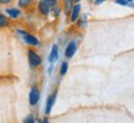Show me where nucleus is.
<instances>
[{
	"label": "nucleus",
	"instance_id": "obj_1",
	"mask_svg": "<svg viewBox=\"0 0 134 123\" xmlns=\"http://www.w3.org/2000/svg\"><path fill=\"white\" fill-rule=\"evenodd\" d=\"M18 33L21 35V38L24 40V42L29 46H32V47H37L40 45V40H38L36 36H34L32 34H29L27 31H24V30H20L18 29Z\"/></svg>",
	"mask_w": 134,
	"mask_h": 123
},
{
	"label": "nucleus",
	"instance_id": "obj_2",
	"mask_svg": "<svg viewBox=\"0 0 134 123\" xmlns=\"http://www.w3.org/2000/svg\"><path fill=\"white\" fill-rule=\"evenodd\" d=\"M27 60H29V65L31 68H37L41 66L42 63V58L36 51H34L32 49L27 50Z\"/></svg>",
	"mask_w": 134,
	"mask_h": 123
},
{
	"label": "nucleus",
	"instance_id": "obj_3",
	"mask_svg": "<svg viewBox=\"0 0 134 123\" xmlns=\"http://www.w3.org/2000/svg\"><path fill=\"white\" fill-rule=\"evenodd\" d=\"M40 90H38L37 86H32L31 90H30V93H29V103L30 106H36L40 101Z\"/></svg>",
	"mask_w": 134,
	"mask_h": 123
},
{
	"label": "nucleus",
	"instance_id": "obj_4",
	"mask_svg": "<svg viewBox=\"0 0 134 123\" xmlns=\"http://www.w3.org/2000/svg\"><path fill=\"white\" fill-rule=\"evenodd\" d=\"M76 52H77V42L75 40H72V41H70V42L67 44L63 55H65V57H66L67 60H70V58H72V57L75 56Z\"/></svg>",
	"mask_w": 134,
	"mask_h": 123
},
{
	"label": "nucleus",
	"instance_id": "obj_5",
	"mask_svg": "<svg viewBox=\"0 0 134 123\" xmlns=\"http://www.w3.org/2000/svg\"><path fill=\"white\" fill-rule=\"evenodd\" d=\"M80 15H81V5H80V3H76V4L73 5V8L71 9L70 14H68V16H70V23H71V24L76 23L77 20H78V18H80Z\"/></svg>",
	"mask_w": 134,
	"mask_h": 123
},
{
	"label": "nucleus",
	"instance_id": "obj_6",
	"mask_svg": "<svg viewBox=\"0 0 134 123\" xmlns=\"http://www.w3.org/2000/svg\"><path fill=\"white\" fill-rule=\"evenodd\" d=\"M37 11H38V14L42 15V16H48V15H50V11H51V6H50L46 1L40 0L37 4Z\"/></svg>",
	"mask_w": 134,
	"mask_h": 123
},
{
	"label": "nucleus",
	"instance_id": "obj_7",
	"mask_svg": "<svg viewBox=\"0 0 134 123\" xmlns=\"http://www.w3.org/2000/svg\"><path fill=\"white\" fill-rule=\"evenodd\" d=\"M55 102H56V92L52 93V95H50L47 97V99H46V104H45V116H48V114L51 113Z\"/></svg>",
	"mask_w": 134,
	"mask_h": 123
},
{
	"label": "nucleus",
	"instance_id": "obj_8",
	"mask_svg": "<svg viewBox=\"0 0 134 123\" xmlns=\"http://www.w3.org/2000/svg\"><path fill=\"white\" fill-rule=\"evenodd\" d=\"M5 14L10 19H19L21 16V11L19 8H8V9H5Z\"/></svg>",
	"mask_w": 134,
	"mask_h": 123
},
{
	"label": "nucleus",
	"instance_id": "obj_9",
	"mask_svg": "<svg viewBox=\"0 0 134 123\" xmlns=\"http://www.w3.org/2000/svg\"><path fill=\"white\" fill-rule=\"evenodd\" d=\"M57 60H58V45H53L51 51H50V55H48V62L53 63Z\"/></svg>",
	"mask_w": 134,
	"mask_h": 123
},
{
	"label": "nucleus",
	"instance_id": "obj_10",
	"mask_svg": "<svg viewBox=\"0 0 134 123\" xmlns=\"http://www.w3.org/2000/svg\"><path fill=\"white\" fill-rule=\"evenodd\" d=\"M73 5H75V1H73V0H62V11L66 15H68L70 11H71V9L73 8Z\"/></svg>",
	"mask_w": 134,
	"mask_h": 123
},
{
	"label": "nucleus",
	"instance_id": "obj_11",
	"mask_svg": "<svg viewBox=\"0 0 134 123\" xmlns=\"http://www.w3.org/2000/svg\"><path fill=\"white\" fill-rule=\"evenodd\" d=\"M68 67H70V63L68 61H62L61 62V66H60V76H66V73L68 72Z\"/></svg>",
	"mask_w": 134,
	"mask_h": 123
},
{
	"label": "nucleus",
	"instance_id": "obj_12",
	"mask_svg": "<svg viewBox=\"0 0 134 123\" xmlns=\"http://www.w3.org/2000/svg\"><path fill=\"white\" fill-rule=\"evenodd\" d=\"M9 24H10L9 18H8L6 15H4V14H1V13H0V29L8 28Z\"/></svg>",
	"mask_w": 134,
	"mask_h": 123
},
{
	"label": "nucleus",
	"instance_id": "obj_13",
	"mask_svg": "<svg viewBox=\"0 0 134 123\" xmlns=\"http://www.w3.org/2000/svg\"><path fill=\"white\" fill-rule=\"evenodd\" d=\"M62 11V6H60V5H55L51 8V11H50V14H52L55 18H58L60 16V13Z\"/></svg>",
	"mask_w": 134,
	"mask_h": 123
},
{
	"label": "nucleus",
	"instance_id": "obj_14",
	"mask_svg": "<svg viewBox=\"0 0 134 123\" xmlns=\"http://www.w3.org/2000/svg\"><path fill=\"white\" fill-rule=\"evenodd\" d=\"M34 3V0H18V5H19V8H27L30 5Z\"/></svg>",
	"mask_w": 134,
	"mask_h": 123
},
{
	"label": "nucleus",
	"instance_id": "obj_15",
	"mask_svg": "<svg viewBox=\"0 0 134 123\" xmlns=\"http://www.w3.org/2000/svg\"><path fill=\"white\" fill-rule=\"evenodd\" d=\"M85 20H87L86 16H81V15H80L78 20L76 21L77 24H78V26H80V28H83V26H85Z\"/></svg>",
	"mask_w": 134,
	"mask_h": 123
},
{
	"label": "nucleus",
	"instance_id": "obj_16",
	"mask_svg": "<svg viewBox=\"0 0 134 123\" xmlns=\"http://www.w3.org/2000/svg\"><path fill=\"white\" fill-rule=\"evenodd\" d=\"M35 117H34V114H29L27 117H25L24 118V123H35Z\"/></svg>",
	"mask_w": 134,
	"mask_h": 123
},
{
	"label": "nucleus",
	"instance_id": "obj_17",
	"mask_svg": "<svg viewBox=\"0 0 134 123\" xmlns=\"http://www.w3.org/2000/svg\"><path fill=\"white\" fill-rule=\"evenodd\" d=\"M115 4L118 5H122V6H127V5H129V3L127 1V0H114Z\"/></svg>",
	"mask_w": 134,
	"mask_h": 123
},
{
	"label": "nucleus",
	"instance_id": "obj_18",
	"mask_svg": "<svg viewBox=\"0 0 134 123\" xmlns=\"http://www.w3.org/2000/svg\"><path fill=\"white\" fill-rule=\"evenodd\" d=\"M43 1H46V3H47V4L51 6V8L58 4V0H43Z\"/></svg>",
	"mask_w": 134,
	"mask_h": 123
},
{
	"label": "nucleus",
	"instance_id": "obj_19",
	"mask_svg": "<svg viewBox=\"0 0 134 123\" xmlns=\"http://www.w3.org/2000/svg\"><path fill=\"white\" fill-rule=\"evenodd\" d=\"M13 0H0V5H8L10 4Z\"/></svg>",
	"mask_w": 134,
	"mask_h": 123
},
{
	"label": "nucleus",
	"instance_id": "obj_20",
	"mask_svg": "<svg viewBox=\"0 0 134 123\" xmlns=\"http://www.w3.org/2000/svg\"><path fill=\"white\" fill-rule=\"evenodd\" d=\"M104 1H107V0H94V1H93V4L99 5V4H102V3H104Z\"/></svg>",
	"mask_w": 134,
	"mask_h": 123
},
{
	"label": "nucleus",
	"instance_id": "obj_21",
	"mask_svg": "<svg viewBox=\"0 0 134 123\" xmlns=\"http://www.w3.org/2000/svg\"><path fill=\"white\" fill-rule=\"evenodd\" d=\"M73 1H75V4H76V3H80L81 0H73Z\"/></svg>",
	"mask_w": 134,
	"mask_h": 123
},
{
	"label": "nucleus",
	"instance_id": "obj_22",
	"mask_svg": "<svg viewBox=\"0 0 134 123\" xmlns=\"http://www.w3.org/2000/svg\"><path fill=\"white\" fill-rule=\"evenodd\" d=\"M127 1H128V3H133L134 0H127Z\"/></svg>",
	"mask_w": 134,
	"mask_h": 123
},
{
	"label": "nucleus",
	"instance_id": "obj_23",
	"mask_svg": "<svg viewBox=\"0 0 134 123\" xmlns=\"http://www.w3.org/2000/svg\"><path fill=\"white\" fill-rule=\"evenodd\" d=\"M88 1H91V3H93V1H94V0H88Z\"/></svg>",
	"mask_w": 134,
	"mask_h": 123
},
{
	"label": "nucleus",
	"instance_id": "obj_24",
	"mask_svg": "<svg viewBox=\"0 0 134 123\" xmlns=\"http://www.w3.org/2000/svg\"><path fill=\"white\" fill-rule=\"evenodd\" d=\"M133 8H134V4H133Z\"/></svg>",
	"mask_w": 134,
	"mask_h": 123
}]
</instances>
